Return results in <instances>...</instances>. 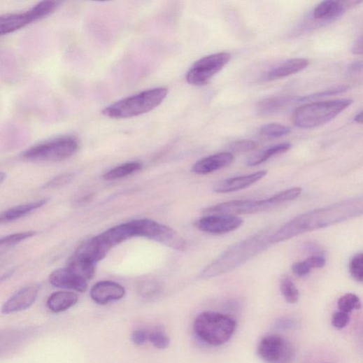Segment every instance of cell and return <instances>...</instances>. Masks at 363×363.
Returning <instances> with one entry per match:
<instances>
[{
	"label": "cell",
	"instance_id": "cell-17",
	"mask_svg": "<svg viewBox=\"0 0 363 363\" xmlns=\"http://www.w3.org/2000/svg\"><path fill=\"white\" fill-rule=\"evenodd\" d=\"M234 161L232 152H219L197 162L192 167V172L198 175L210 174L229 166Z\"/></svg>",
	"mask_w": 363,
	"mask_h": 363
},
{
	"label": "cell",
	"instance_id": "cell-33",
	"mask_svg": "<svg viewBox=\"0 0 363 363\" xmlns=\"http://www.w3.org/2000/svg\"><path fill=\"white\" fill-rule=\"evenodd\" d=\"M350 276L357 282L362 283L363 280V255L362 252L356 254L349 264Z\"/></svg>",
	"mask_w": 363,
	"mask_h": 363
},
{
	"label": "cell",
	"instance_id": "cell-38",
	"mask_svg": "<svg viewBox=\"0 0 363 363\" xmlns=\"http://www.w3.org/2000/svg\"><path fill=\"white\" fill-rule=\"evenodd\" d=\"M292 271L297 277L303 278L309 274L311 269L306 262L304 261L293 264Z\"/></svg>",
	"mask_w": 363,
	"mask_h": 363
},
{
	"label": "cell",
	"instance_id": "cell-8",
	"mask_svg": "<svg viewBox=\"0 0 363 363\" xmlns=\"http://www.w3.org/2000/svg\"><path fill=\"white\" fill-rule=\"evenodd\" d=\"M59 4L55 1H42L27 11L0 15V36L15 32L50 15L57 10Z\"/></svg>",
	"mask_w": 363,
	"mask_h": 363
},
{
	"label": "cell",
	"instance_id": "cell-23",
	"mask_svg": "<svg viewBox=\"0 0 363 363\" xmlns=\"http://www.w3.org/2000/svg\"><path fill=\"white\" fill-rule=\"evenodd\" d=\"M78 296L69 291H59L52 294L48 299L46 305L50 312L61 313L77 304Z\"/></svg>",
	"mask_w": 363,
	"mask_h": 363
},
{
	"label": "cell",
	"instance_id": "cell-36",
	"mask_svg": "<svg viewBox=\"0 0 363 363\" xmlns=\"http://www.w3.org/2000/svg\"><path fill=\"white\" fill-rule=\"evenodd\" d=\"M258 146L256 141L252 140H240L233 142L230 149L235 152H247L255 150Z\"/></svg>",
	"mask_w": 363,
	"mask_h": 363
},
{
	"label": "cell",
	"instance_id": "cell-19",
	"mask_svg": "<svg viewBox=\"0 0 363 363\" xmlns=\"http://www.w3.org/2000/svg\"><path fill=\"white\" fill-rule=\"evenodd\" d=\"M109 251L110 249L97 236L83 243L74 254L96 265Z\"/></svg>",
	"mask_w": 363,
	"mask_h": 363
},
{
	"label": "cell",
	"instance_id": "cell-31",
	"mask_svg": "<svg viewBox=\"0 0 363 363\" xmlns=\"http://www.w3.org/2000/svg\"><path fill=\"white\" fill-rule=\"evenodd\" d=\"M291 129L282 124L270 123L261 129V134L268 138H278L290 134Z\"/></svg>",
	"mask_w": 363,
	"mask_h": 363
},
{
	"label": "cell",
	"instance_id": "cell-14",
	"mask_svg": "<svg viewBox=\"0 0 363 363\" xmlns=\"http://www.w3.org/2000/svg\"><path fill=\"white\" fill-rule=\"evenodd\" d=\"M126 291L121 285L112 281H101L91 289L92 299L99 305H106L115 300L122 299Z\"/></svg>",
	"mask_w": 363,
	"mask_h": 363
},
{
	"label": "cell",
	"instance_id": "cell-41",
	"mask_svg": "<svg viewBox=\"0 0 363 363\" xmlns=\"http://www.w3.org/2000/svg\"><path fill=\"white\" fill-rule=\"evenodd\" d=\"M159 285L157 283L148 282L143 283L141 287V293L144 296H150L158 291Z\"/></svg>",
	"mask_w": 363,
	"mask_h": 363
},
{
	"label": "cell",
	"instance_id": "cell-24",
	"mask_svg": "<svg viewBox=\"0 0 363 363\" xmlns=\"http://www.w3.org/2000/svg\"><path fill=\"white\" fill-rule=\"evenodd\" d=\"M297 97H275L264 99L258 106L259 113L264 115H272L296 102Z\"/></svg>",
	"mask_w": 363,
	"mask_h": 363
},
{
	"label": "cell",
	"instance_id": "cell-46",
	"mask_svg": "<svg viewBox=\"0 0 363 363\" xmlns=\"http://www.w3.org/2000/svg\"><path fill=\"white\" fill-rule=\"evenodd\" d=\"M7 175L5 172L0 171V184H2L6 179Z\"/></svg>",
	"mask_w": 363,
	"mask_h": 363
},
{
	"label": "cell",
	"instance_id": "cell-3",
	"mask_svg": "<svg viewBox=\"0 0 363 363\" xmlns=\"http://www.w3.org/2000/svg\"><path fill=\"white\" fill-rule=\"evenodd\" d=\"M302 191L301 187H292L280 192L262 200H235L218 204L204 211L207 215H249L263 213L296 199Z\"/></svg>",
	"mask_w": 363,
	"mask_h": 363
},
{
	"label": "cell",
	"instance_id": "cell-13",
	"mask_svg": "<svg viewBox=\"0 0 363 363\" xmlns=\"http://www.w3.org/2000/svg\"><path fill=\"white\" fill-rule=\"evenodd\" d=\"M39 290L40 286L37 284L22 287L6 301L1 308V313L3 315H10L27 309L35 302Z\"/></svg>",
	"mask_w": 363,
	"mask_h": 363
},
{
	"label": "cell",
	"instance_id": "cell-28",
	"mask_svg": "<svg viewBox=\"0 0 363 363\" xmlns=\"http://www.w3.org/2000/svg\"><path fill=\"white\" fill-rule=\"evenodd\" d=\"M141 168V164L137 162L125 164L108 172L104 178L106 180L122 178L140 171Z\"/></svg>",
	"mask_w": 363,
	"mask_h": 363
},
{
	"label": "cell",
	"instance_id": "cell-6",
	"mask_svg": "<svg viewBox=\"0 0 363 363\" xmlns=\"http://www.w3.org/2000/svg\"><path fill=\"white\" fill-rule=\"evenodd\" d=\"M193 329L197 337L206 343L222 346L233 336L236 329V321L229 315L204 312L197 317Z\"/></svg>",
	"mask_w": 363,
	"mask_h": 363
},
{
	"label": "cell",
	"instance_id": "cell-26",
	"mask_svg": "<svg viewBox=\"0 0 363 363\" xmlns=\"http://www.w3.org/2000/svg\"><path fill=\"white\" fill-rule=\"evenodd\" d=\"M291 148L289 143H283L272 146L264 151L257 152L252 155L247 162L248 166L253 167L261 165L267 162L275 155L283 154Z\"/></svg>",
	"mask_w": 363,
	"mask_h": 363
},
{
	"label": "cell",
	"instance_id": "cell-9",
	"mask_svg": "<svg viewBox=\"0 0 363 363\" xmlns=\"http://www.w3.org/2000/svg\"><path fill=\"white\" fill-rule=\"evenodd\" d=\"M132 222L135 236L144 237L177 250H183L186 248L184 239L169 227L148 219L137 220Z\"/></svg>",
	"mask_w": 363,
	"mask_h": 363
},
{
	"label": "cell",
	"instance_id": "cell-44",
	"mask_svg": "<svg viewBox=\"0 0 363 363\" xmlns=\"http://www.w3.org/2000/svg\"><path fill=\"white\" fill-rule=\"evenodd\" d=\"M281 328L286 329V328H290L291 326L293 325V322L290 320H282L279 322L278 324Z\"/></svg>",
	"mask_w": 363,
	"mask_h": 363
},
{
	"label": "cell",
	"instance_id": "cell-42",
	"mask_svg": "<svg viewBox=\"0 0 363 363\" xmlns=\"http://www.w3.org/2000/svg\"><path fill=\"white\" fill-rule=\"evenodd\" d=\"M352 53L354 55H362V36H360L353 43L352 47Z\"/></svg>",
	"mask_w": 363,
	"mask_h": 363
},
{
	"label": "cell",
	"instance_id": "cell-35",
	"mask_svg": "<svg viewBox=\"0 0 363 363\" xmlns=\"http://www.w3.org/2000/svg\"><path fill=\"white\" fill-rule=\"evenodd\" d=\"M74 178L73 174L66 173L59 175L50 180L43 186V189H57L69 184Z\"/></svg>",
	"mask_w": 363,
	"mask_h": 363
},
{
	"label": "cell",
	"instance_id": "cell-25",
	"mask_svg": "<svg viewBox=\"0 0 363 363\" xmlns=\"http://www.w3.org/2000/svg\"><path fill=\"white\" fill-rule=\"evenodd\" d=\"M95 266L73 254L69 259L66 268L88 281L94 276Z\"/></svg>",
	"mask_w": 363,
	"mask_h": 363
},
{
	"label": "cell",
	"instance_id": "cell-10",
	"mask_svg": "<svg viewBox=\"0 0 363 363\" xmlns=\"http://www.w3.org/2000/svg\"><path fill=\"white\" fill-rule=\"evenodd\" d=\"M232 55L227 52L204 57L190 68L186 76L187 82L194 86H203L225 67L231 61Z\"/></svg>",
	"mask_w": 363,
	"mask_h": 363
},
{
	"label": "cell",
	"instance_id": "cell-12",
	"mask_svg": "<svg viewBox=\"0 0 363 363\" xmlns=\"http://www.w3.org/2000/svg\"><path fill=\"white\" fill-rule=\"evenodd\" d=\"M243 220L234 215H207L197 220L196 227L200 231L213 234H223L239 229Z\"/></svg>",
	"mask_w": 363,
	"mask_h": 363
},
{
	"label": "cell",
	"instance_id": "cell-39",
	"mask_svg": "<svg viewBox=\"0 0 363 363\" xmlns=\"http://www.w3.org/2000/svg\"><path fill=\"white\" fill-rule=\"evenodd\" d=\"M305 262L311 269H320L324 268L326 265V259L319 255L311 256L308 257Z\"/></svg>",
	"mask_w": 363,
	"mask_h": 363
},
{
	"label": "cell",
	"instance_id": "cell-29",
	"mask_svg": "<svg viewBox=\"0 0 363 363\" xmlns=\"http://www.w3.org/2000/svg\"><path fill=\"white\" fill-rule=\"evenodd\" d=\"M338 308L341 312L350 314L354 310H358L361 307L360 298L353 293H347L341 297L338 300Z\"/></svg>",
	"mask_w": 363,
	"mask_h": 363
},
{
	"label": "cell",
	"instance_id": "cell-37",
	"mask_svg": "<svg viewBox=\"0 0 363 363\" xmlns=\"http://www.w3.org/2000/svg\"><path fill=\"white\" fill-rule=\"evenodd\" d=\"M350 322V316L348 314L338 311L333 314L332 318V326L338 329L345 328Z\"/></svg>",
	"mask_w": 363,
	"mask_h": 363
},
{
	"label": "cell",
	"instance_id": "cell-18",
	"mask_svg": "<svg viewBox=\"0 0 363 363\" xmlns=\"http://www.w3.org/2000/svg\"><path fill=\"white\" fill-rule=\"evenodd\" d=\"M361 2L357 1H334L327 0L320 3L313 11V17L317 20H333L341 17L349 10Z\"/></svg>",
	"mask_w": 363,
	"mask_h": 363
},
{
	"label": "cell",
	"instance_id": "cell-7",
	"mask_svg": "<svg viewBox=\"0 0 363 363\" xmlns=\"http://www.w3.org/2000/svg\"><path fill=\"white\" fill-rule=\"evenodd\" d=\"M78 138L73 136H62L36 144L22 153V157L30 162H58L65 161L77 152Z\"/></svg>",
	"mask_w": 363,
	"mask_h": 363
},
{
	"label": "cell",
	"instance_id": "cell-21",
	"mask_svg": "<svg viewBox=\"0 0 363 363\" xmlns=\"http://www.w3.org/2000/svg\"><path fill=\"white\" fill-rule=\"evenodd\" d=\"M110 250L115 245L135 236L133 222L116 226L98 236Z\"/></svg>",
	"mask_w": 363,
	"mask_h": 363
},
{
	"label": "cell",
	"instance_id": "cell-45",
	"mask_svg": "<svg viewBox=\"0 0 363 363\" xmlns=\"http://www.w3.org/2000/svg\"><path fill=\"white\" fill-rule=\"evenodd\" d=\"M354 122L357 124H362V111H360L359 113H357L355 117L354 118Z\"/></svg>",
	"mask_w": 363,
	"mask_h": 363
},
{
	"label": "cell",
	"instance_id": "cell-34",
	"mask_svg": "<svg viewBox=\"0 0 363 363\" xmlns=\"http://www.w3.org/2000/svg\"><path fill=\"white\" fill-rule=\"evenodd\" d=\"M148 341L158 349L167 348L171 343L169 336L162 331H154L148 334Z\"/></svg>",
	"mask_w": 363,
	"mask_h": 363
},
{
	"label": "cell",
	"instance_id": "cell-15",
	"mask_svg": "<svg viewBox=\"0 0 363 363\" xmlns=\"http://www.w3.org/2000/svg\"><path fill=\"white\" fill-rule=\"evenodd\" d=\"M49 282L56 287L79 292H85L87 289V281L67 268L52 273L49 276Z\"/></svg>",
	"mask_w": 363,
	"mask_h": 363
},
{
	"label": "cell",
	"instance_id": "cell-5",
	"mask_svg": "<svg viewBox=\"0 0 363 363\" xmlns=\"http://www.w3.org/2000/svg\"><path fill=\"white\" fill-rule=\"evenodd\" d=\"M352 103L350 99H339L306 104L294 111L292 120L300 129L315 128L334 119Z\"/></svg>",
	"mask_w": 363,
	"mask_h": 363
},
{
	"label": "cell",
	"instance_id": "cell-20",
	"mask_svg": "<svg viewBox=\"0 0 363 363\" xmlns=\"http://www.w3.org/2000/svg\"><path fill=\"white\" fill-rule=\"evenodd\" d=\"M309 62L305 59L287 60L266 73L262 79L273 81L296 74L308 67Z\"/></svg>",
	"mask_w": 363,
	"mask_h": 363
},
{
	"label": "cell",
	"instance_id": "cell-11",
	"mask_svg": "<svg viewBox=\"0 0 363 363\" xmlns=\"http://www.w3.org/2000/svg\"><path fill=\"white\" fill-rule=\"evenodd\" d=\"M257 351L258 356L266 363H292L295 354L292 343L278 335L264 337Z\"/></svg>",
	"mask_w": 363,
	"mask_h": 363
},
{
	"label": "cell",
	"instance_id": "cell-27",
	"mask_svg": "<svg viewBox=\"0 0 363 363\" xmlns=\"http://www.w3.org/2000/svg\"><path fill=\"white\" fill-rule=\"evenodd\" d=\"M37 234L36 231H28L15 233L0 238V256L22 243Z\"/></svg>",
	"mask_w": 363,
	"mask_h": 363
},
{
	"label": "cell",
	"instance_id": "cell-22",
	"mask_svg": "<svg viewBox=\"0 0 363 363\" xmlns=\"http://www.w3.org/2000/svg\"><path fill=\"white\" fill-rule=\"evenodd\" d=\"M48 201V198H44L12 207V208L0 213V225L8 224L23 218L41 208Z\"/></svg>",
	"mask_w": 363,
	"mask_h": 363
},
{
	"label": "cell",
	"instance_id": "cell-2",
	"mask_svg": "<svg viewBox=\"0 0 363 363\" xmlns=\"http://www.w3.org/2000/svg\"><path fill=\"white\" fill-rule=\"evenodd\" d=\"M271 235L261 232L241 241L224 252L217 260L207 266L201 274L210 278L227 273L244 264L257 254L264 250L271 243Z\"/></svg>",
	"mask_w": 363,
	"mask_h": 363
},
{
	"label": "cell",
	"instance_id": "cell-40",
	"mask_svg": "<svg viewBox=\"0 0 363 363\" xmlns=\"http://www.w3.org/2000/svg\"><path fill=\"white\" fill-rule=\"evenodd\" d=\"M131 341L136 346H143L148 341V333L143 329H138L133 332Z\"/></svg>",
	"mask_w": 363,
	"mask_h": 363
},
{
	"label": "cell",
	"instance_id": "cell-4",
	"mask_svg": "<svg viewBox=\"0 0 363 363\" xmlns=\"http://www.w3.org/2000/svg\"><path fill=\"white\" fill-rule=\"evenodd\" d=\"M169 93L165 87H157L121 99L104 109L102 113L112 119H127L150 112L159 107Z\"/></svg>",
	"mask_w": 363,
	"mask_h": 363
},
{
	"label": "cell",
	"instance_id": "cell-30",
	"mask_svg": "<svg viewBox=\"0 0 363 363\" xmlns=\"http://www.w3.org/2000/svg\"><path fill=\"white\" fill-rule=\"evenodd\" d=\"M281 293L289 304H296L299 299V292L288 276H285L280 281Z\"/></svg>",
	"mask_w": 363,
	"mask_h": 363
},
{
	"label": "cell",
	"instance_id": "cell-1",
	"mask_svg": "<svg viewBox=\"0 0 363 363\" xmlns=\"http://www.w3.org/2000/svg\"><path fill=\"white\" fill-rule=\"evenodd\" d=\"M363 213L362 197L339 201L300 215L272 234L271 243L287 241L299 235L324 229L360 217Z\"/></svg>",
	"mask_w": 363,
	"mask_h": 363
},
{
	"label": "cell",
	"instance_id": "cell-16",
	"mask_svg": "<svg viewBox=\"0 0 363 363\" xmlns=\"http://www.w3.org/2000/svg\"><path fill=\"white\" fill-rule=\"evenodd\" d=\"M267 171H262L246 176L221 180L215 185L214 191L219 194L237 192L260 181L267 176Z\"/></svg>",
	"mask_w": 363,
	"mask_h": 363
},
{
	"label": "cell",
	"instance_id": "cell-32",
	"mask_svg": "<svg viewBox=\"0 0 363 363\" xmlns=\"http://www.w3.org/2000/svg\"><path fill=\"white\" fill-rule=\"evenodd\" d=\"M350 89V87L348 85H339L336 87H331L328 90L321 91L317 93H314L313 94L303 96V97H297V103L302 102V101H308L315 100L319 98H322L329 96L337 95L348 91Z\"/></svg>",
	"mask_w": 363,
	"mask_h": 363
},
{
	"label": "cell",
	"instance_id": "cell-43",
	"mask_svg": "<svg viewBox=\"0 0 363 363\" xmlns=\"http://www.w3.org/2000/svg\"><path fill=\"white\" fill-rule=\"evenodd\" d=\"M362 64L361 62H355L350 65L348 68V73L351 75L356 74L362 71Z\"/></svg>",
	"mask_w": 363,
	"mask_h": 363
}]
</instances>
